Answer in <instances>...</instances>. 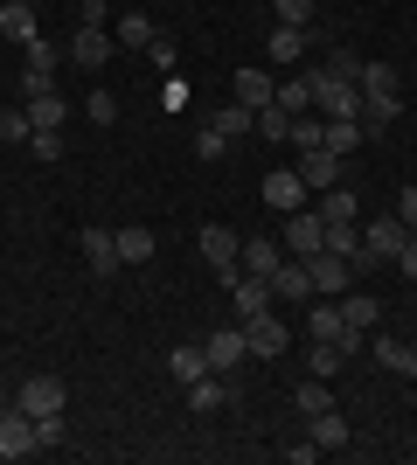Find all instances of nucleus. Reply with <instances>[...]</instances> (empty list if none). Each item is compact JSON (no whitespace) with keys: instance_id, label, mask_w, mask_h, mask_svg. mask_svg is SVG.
<instances>
[{"instance_id":"49530a36","label":"nucleus","mask_w":417,"mask_h":465,"mask_svg":"<svg viewBox=\"0 0 417 465\" xmlns=\"http://www.w3.org/2000/svg\"><path fill=\"white\" fill-rule=\"evenodd\" d=\"M35 445H42V451L63 445V410H56V417H35Z\"/></svg>"},{"instance_id":"3c124183","label":"nucleus","mask_w":417,"mask_h":465,"mask_svg":"<svg viewBox=\"0 0 417 465\" xmlns=\"http://www.w3.org/2000/svg\"><path fill=\"white\" fill-rule=\"evenodd\" d=\"M397 215H403V230L417 236V188H403V194H397Z\"/></svg>"},{"instance_id":"e433bc0d","label":"nucleus","mask_w":417,"mask_h":465,"mask_svg":"<svg viewBox=\"0 0 417 465\" xmlns=\"http://www.w3.org/2000/svg\"><path fill=\"white\" fill-rule=\"evenodd\" d=\"M320 251H334V257H355V251H362V230H355V223H327Z\"/></svg>"},{"instance_id":"cd10ccee","label":"nucleus","mask_w":417,"mask_h":465,"mask_svg":"<svg viewBox=\"0 0 417 465\" xmlns=\"http://www.w3.org/2000/svg\"><path fill=\"white\" fill-rule=\"evenodd\" d=\"M306 438H313L320 451L348 445V417H341V410H320V417H306Z\"/></svg>"},{"instance_id":"c85d7f7f","label":"nucleus","mask_w":417,"mask_h":465,"mask_svg":"<svg viewBox=\"0 0 417 465\" xmlns=\"http://www.w3.org/2000/svg\"><path fill=\"white\" fill-rule=\"evenodd\" d=\"M209 125H216L223 139H243V133H258V112H251V104H237V97H230L223 112H209Z\"/></svg>"},{"instance_id":"5701e85b","label":"nucleus","mask_w":417,"mask_h":465,"mask_svg":"<svg viewBox=\"0 0 417 465\" xmlns=\"http://www.w3.org/2000/svg\"><path fill=\"white\" fill-rule=\"evenodd\" d=\"M230 91H237V104H251V112H264V104H272V97H278V84L264 77L258 63H251V70H237V84H230Z\"/></svg>"},{"instance_id":"393cba45","label":"nucleus","mask_w":417,"mask_h":465,"mask_svg":"<svg viewBox=\"0 0 417 465\" xmlns=\"http://www.w3.org/2000/svg\"><path fill=\"white\" fill-rule=\"evenodd\" d=\"M341 320H348V327H355V333H369V327H376V320H382L376 292H355V285H348V292H341Z\"/></svg>"},{"instance_id":"6ab92c4d","label":"nucleus","mask_w":417,"mask_h":465,"mask_svg":"<svg viewBox=\"0 0 417 465\" xmlns=\"http://www.w3.org/2000/svg\"><path fill=\"white\" fill-rule=\"evenodd\" d=\"M403 236H411V230H403V215H376V223L362 230V243H369V251H376L382 264H390V257L403 251Z\"/></svg>"},{"instance_id":"20e7f679","label":"nucleus","mask_w":417,"mask_h":465,"mask_svg":"<svg viewBox=\"0 0 417 465\" xmlns=\"http://www.w3.org/2000/svg\"><path fill=\"white\" fill-rule=\"evenodd\" d=\"M56 49H49V42H28V63H21V104H28V97H42V91H56Z\"/></svg>"},{"instance_id":"c9c22d12","label":"nucleus","mask_w":417,"mask_h":465,"mask_svg":"<svg viewBox=\"0 0 417 465\" xmlns=\"http://www.w3.org/2000/svg\"><path fill=\"white\" fill-rule=\"evenodd\" d=\"M272 104H278V112H293V118H299V112H313V84H306V77H285Z\"/></svg>"},{"instance_id":"f8f14e48","label":"nucleus","mask_w":417,"mask_h":465,"mask_svg":"<svg viewBox=\"0 0 417 465\" xmlns=\"http://www.w3.org/2000/svg\"><path fill=\"white\" fill-rule=\"evenodd\" d=\"M112 49H119V42H112V28H77V35H70V63H84V70H104V63H112Z\"/></svg>"},{"instance_id":"4be33fe9","label":"nucleus","mask_w":417,"mask_h":465,"mask_svg":"<svg viewBox=\"0 0 417 465\" xmlns=\"http://www.w3.org/2000/svg\"><path fill=\"white\" fill-rule=\"evenodd\" d=\"M299 181H306V188H334L341 181V153H327V146H320V153H299Z\"/></svg>"},{"instance_id":"1a4fd4ad","label":"nucleus","mask_w":417,"mask_h":465,"mask_svg":"<svg viewBox=\"0 0 417 465\" xmlns=\"http://www.w3.org/2000/svg\"><path fill=\"white\" fill-rule=\"evenodd\" d=\"M306 333H313V341H334V348H348V354L362 348V333L341 320V299H313V327Z\"/></svg>"},{"instance_id":"dca6fc26","label":"nucleus","mask_w":417,"mask_h":465,"mask_svg":"<svg viewBox=\"0 0 417 465\" xmlns=\"http://www.w3.org/2000/svg\"><path fill=\"white\" fill-rule=\"evenodd\" d=\"M0 35L28 49V42L42 35V28H35V0H0Z\"/></svg>"},{"instance_id":"9d476101","label":"nucleus","mask_w":417,"mask_h":465,"mask_svg":"<svg viewBox=\"0 0 417 465\" xmlns=\"http://www.w3.org/2000/svg\"><path fill=\"white\" fill-rule=\"evenodd\" d=\"M28 451H42L35 417H28V410H0V459H28Z\"/></svg>"},{"instance_id":"72a5a7b5","label":"nucleus","mask_w":417,"mask_h":465,"mask_svg":"<svg viewBox=\"0 0 417 465\" xmlns=\"http://www.w3.org/2000/svg\"><path fill=\"white\" fill-rule=\"evenodd\" d=\"M306 369H313V375H327V382H334V375L348 369V348H334V341H313V348H306Z\"/></svg>"},{"instance_id":"a18cd8bd","label":"nucleus","mask_w":417,"mask_h":465,"mask_svg":"<svg viewBox=\"0 0 417 465\" xmlns=\"http://www.w3.org/2000/svg\"><path fill=\"white\" fill-rule=\"evenodd\" d=\"M195 153L202 160H223V153H230V139H223L216 125H202V133H195Z\"/></svg>"},{"instance_id":"412c9836","label":"nucleus","mask_w":417,"mask_h":465,"mask_svg":"<svg viewBox=\"0 0 417 465\" xmlns=\"http://www.w3.org/2000/svg\"><path fill=\"white\" fill-rule=\"evenodd\" d=\"M188 410H195V417H216V410H230V382H223V375H202V382H188Z\"/></svg>"},{"instance_id":"473e14b6","label":"nucleus","mask_w":417,"mask_h":465,"mask_svg":"<svg viewBox=\"0 0 417 465\" xmlns=\"http://www.w3.org/2000/svg\"><path fill=\"white\" fill-rule=\"evenodd\" d=\"M293 403L306 410V417H320V410H334V389H327V375H306V382L293 389Z\"/></svg>"},{"instance_id":"f704fd0d","label":"nucleus","mask_w":417,"mask_h":465,"mask_svg":"<svg viewBox=\"0 0 417 465\" xmlns=\"http://www.w3.org/2000/svg\"><path fill=\"white\" fill-rule=\"evenodd\" d=\"M154 35L160 28L146 15H119V28H112V42H125V49H154Z\"/></svg>"},{"instance_id":"9b49d317","label":"nucleus","mask_w":417,"mask_h":465,"mask_svg":"<svg viewBox=\"0 0 417 465\" xmlns=\"http://www.w3.org/2000/svg\"><path fill=\"white\" fill-rule=\"evenodd\" d=\"M230 299H237V320H258V312H272V278H251V272H237L230 278Z\"/></svg>"},{"instance_id":"c756f323","label":"nucleus","mask_w":417,"mask_h":465,"mask_svg":"<svg viewBox=\"0 0 417 465\" xmlns=\"http://www.w3.org/2000/svg\"><path fill=\"white\" fill-rule=\"evenodd\" d=\"M28 118H35V133H63V125H70V104H63L56 91H42V97H28Z\"/></svg>"},{"instance_id":"ddd939ff","label":"nucleus","mask_w":417,"mask_h":465,"mask_svg":"<svg viewBox=\"0 0 417 465\" xmlns=\"http://www.w3.org/2000/svg\"><path fill=\"white\" fill-rule=\"evenodd\" d=\"M202 348H209V369H216V375H230L237 361H251V348H243V327H216Z\"/></svg>"},{"instance_id":"ea45409f","label":"nucleus","mask_w":417,"mask_h":465,"mask_svg":"<svg viewBox=\"0 0 417 465\" xmlns=\"http://www.w3.org/2000/svg\"><path fill=\"white\" fill-rule=\"evenodd\" d=\"M376 91H397V70L390 63H362V97H376Z\"/></svg>"},{"instance_id":"864d4df0","label":"nucleus","mask_w":417,"mask_h":465,"mask_svg":"<svg viewBox=\"0 0 417 465\" xmlns=\"http://www.w3.org/2000/svg\"><path fill=\"white\" fill-rule=\"evenodd\" d=\"M411 348H417V327H411Z\"/></svg>"},{"instance_id":"0eeeda50","label":"nucleus","mask_w":417,"mask_h":465,"mask_svg":"<svg viewBox=\"0 0 417 465\" xmlns=\"http://www.w3.org/2000/svg\"><path fill=\"white\" fill-rule=\"evenodd\" d=\"M320 236H327L320 209H293V215H285V230H278V243H285V257H313Z\"/></svg>"},{"instance_id":"8fccbe9b","label":"nucleus","mask_w":417,"mask_h":465,"mask_svg":"<svg viewBox=\"0 0 417 465\" xmlns=\"http://www.w3.org/2000/svg\"><path fill=\"white\" fill-rule=\"evenodd\" d=\"M390 264H397V272H403V278H417V236H403V251H397V257H390Z\"/></svg>"},{"instance_id":"7ed1b4c3","label":"nucleus","mask_w":417,"mask_h":465,"mask_svg":"<svg viewBox=\"0 0 417 465\" xmlns=\"http://www.w3.org/2000/svg\"><path fill=\"white\" fill-rule=\"evenodd\" d=\"M195 251H202V257H209V264H216V272H223V285H230V278L243 272V264H237V251H243V236H237V230H223V223H202V236H195Z\"/></svg>"},{"instance_id":"de8ad7c7","label":"nucleus","mask_w":417,"mask_h":465,"mask_svg":"<svg viewBox=\"0 0 417 465\" xmlns=\"http://www.w3.org/2000/svg\"><path fill=\"white\" fill-rule=\"evenodd\" d=\"M28 146H35V160H63V133H28Z\"/></svg>"},{"instance_id":"7c9ffc66","label":"nucleus","mask_w":417,"mask_h":465,"mask_svg":"<svg viewBox=\"0 0 417 465\" xmlns=\"http://www.w3.org/2000/svg\"><path fill=\"white\" fill-rule=\"evenodd\" d=\"M112 236H119V264H146V257H154V230L125 223V230H112Z\"/></svg>"},{"instance_id":"f3484780","label":"nucleus","mask_w":417,"mask_h":465,"mask_svg":"<svg viewBox=\"0 0 417 465\" xmlns=\"http://www.w3.org/2000/svg\"><path fill=\"white\" fill-rule=\"evenodd\" d=\"M77 243H84V257H91V272H98V278L119 272V236H112V230H98V223H91Z\"/></svg>"},{"instance_id":"58836bf2","label":"nucleus","mask_w":417,"mask_h":465,"mask_svg":"<svg viewBox=\"0 0 417 465\" xmlns=\"http://www.w3.org/2000/svg\"><path fill=\"white\" fill-rule=\"evenodd\" d=\"M320 125H327V118L299 112V118H293V139H285V146H299V153H320Z\"/></svg>"},{"instance_id":"6e6552de","label":"nucleus","mask_w":417,"mask_h":465,"mask_svg":"<svg viewBox=\"0 0 417 465\" xmlns=\"http://www.w3.org/2000/svg\"><path fill=\"white\" fill-rule=\"evenodd\" d=\"M306 272H313V299H341V292L355 285L348 257H334V251H313V257H306Z\"/></svg>"},{"instance_id":"bb28decb","label":"nucleus","mask_w":417,"mask_h":465,"mask_svg":"<svg viewBox=\"0 0 417 465\" xmlns=\"http://www.w3.org/2000/svg\"><path fill=\"white\" fill-rule=\"evenodd\" d=\"M397 118H403V97H397V91L362 97V133H382V125H397Z\"/></svg>"},{"instance_id":"423d86ee","label":"nucleus","mask_w":417,"mask_h":465,"mask_svg":"<svg viewBox=\"0 0 417 465\" xmlns=\"http://www.w3.org/2000/svg\"><path fill=\"white\" fill-rule=\"evenodd\" d=\"M306 181H299V167H272V174H264V209L272 215H293V209H306Z\"/></svg>"},{"instance_id":"09e8293b","label":"nucleus","mask_w":417,"mask_h":465,"mask_svg":"<svg viewBox=\"0 0 417 465\" xmlns=\"http://www.w3.org/2000/svg\"><path fill=\"white\" fill-rule=\"evenodd\" d=\"M104 21H112V7H104V0H84V7H77V28H104Z\"/></svg>"},{"instance_id":"b1692460","label":"nucleus","mask_w":417,"mask_h":465,"mask_svg":"<svg viewBox=\"0 0 417 465\" xmlns=\"http://www.w3.org/2000/svg\"><path fill=\"white\" fill-rule=\"evenodd\" d=\"M376 361L390 375H411V382H417V348H411V341H397V333H376Z\"/></svg>"},{"instance_id":"79ce46f5","label":"nucleus","mask_w":417,"mask_h":465,"mask_svg":"<svg viewBox=\"0 0 417 465\" xmlns=\"http://www.w3.org/2000/svg\"><path fill=\"white\" fill-rule=\"evenodd\" d=\"M258 133H264V139H293V112L264 104V112H258Z\"/></svg>"},{"instance_id":"2eb2a0df","label":"nucleus","mask_w":417,"mask_h":465,"mask_svg":"<svg viewBox=\"0 0 417 465\" xmlns=\"http://www.w3.org/2000/svg\"><path fill=\"white\" fill-rule=\"evenodd\" d=\"M167 375H174L181 389H188V382H202V375H216V369H209V348H202V341H181V348L167 354Z\"/></svg>"},{"instance_id":"39448f33","label":"nucleus","mask_w":417,"mask_h":465,"mask_svg":"<svg viewBox=\"0 0 417 465\" xmlns=\"http://www.w3.org/2000/svg\"><path fill=\"white\" fill-rule=\"evenodd\" d=\"M243 327V348L251 354H264V361H278V354L293 348V333H285V320L278 312H258V320H237Z\"/></svg>"},{"instance_id":"a19ab883","label":"nucleus","mask_w":417,"mask_h":465,"mask_svg":"<svg viewBox=\"0 0 417 465\" xmlns=\"http://www.w3.org/2000/svg\"><path fill=\"white\" fill-rule=\"evenodd\" d=\"M362 63H369V56H355V49H334V56L320 63V70H334V77H348V84H362Z\"/></svg>"},{"instance_id":"4c0bfd02","label":"nucleus","mask_w":417,"mask_h":465,"mask_svg":"<svg viewBox=\"0 0 417 465\" xmlns=\"http://www.w3.org/2000/svg\"><path fill=\"white\" fill-rule=\"evenodd\" d=\"M28 133H35V118H28V104H15V112H0V146H21Z\"/></svg>"},{"instance_id":"f257e3e1","label":"nucleus","mask_w":417,"mask_h":465,"mask_svg":"<svg viewBox=\"0 0 417 465\" xmlns=\"http://www.w3.org/2000/svg\"><path fill=\"white\" fill-rule=\"evenodd\" d=\"M306 84H313V112L320 118H362V84L334 77V70H306Z\"/></svg>"},{"instance_id":"a878e982","label":"nucleus","mask_w":417,"mask_h":465,"mask_svg":"<svg viewBox=\"0 0 417 465\" xmlns=\"http://www.w3.org/2000/svg\"><path fill=\"white\" fill-rule=\"evenodd\" d=\"M362 139H369V133H362V118H327V125H320V146H327V153H341V160L355 153Z\"/></svg>"},{"instance_id":"37998d69","label":"nucleus","mask_w":417,"mask_h":465,"mask_svg":"<svg viewBox=\"0 0 417 465\" xmlns=\"http://www.w3.org/2000/svg\"><path fill=\"white\" fill-rule=\"evenodd\" d=\"M285 28H313V0H272Z\"/></svg>"},{"instance_id":"f03ea898","label":"nucleus","mask_w":417,"mask_h":465,"mask_svg":"<svg viewBox=\"0 0 417 465\" xmlns=\"http://www.w3.org/2000/svg\"><path fill=\"white\" fill-rule=\"evenodd\" d=\"M63 403H70V382H63V375H28V382L15 389V410H28V417H56Z\"/></svg>"},{"instance_id":"aec40b11","label":"nucleus","mask_w":417,"mask_h":465,"mask_svg":"<svg viewBox=\"0 0 417 465\" xmlns=\"http://www.w3.org/2000/svg\"><path fill=\"white\" fill-rule=\"evenodd\" d=\"M272 292L278 299H313V272H306V257H285L272 272Z\"/></svg>"},{"instance_id":"a211bd4d","label":"nucleus","mask_w":417,"mask_h":465,"mask_svg":"<svg viewBox=\"0 0 417 465\" xmlns=\"http://www.w3.org/2000/svg\"><path fill=\"white\" fill-rule=\"evenodd\" d=\"M306 49H313V28H285V21H278L272 42H264V63H299Z\"/></svg>"},{"instance_id":"2f4dec72","label":"nucleus","mask_w":417,"mask_h":465,"mask_svg":"<svg viewBox=\"0 0 417 465\" xmlns=\"http://www.w3.org/2000/svg\"><path fill=\"white\" fill-rule=\"evenodd\" d=\"M320 223H355V188H320Z\"/></svg>"},{"instance_id":"603ef678","label":"nucleus","mask_w":417,"mask_h":465,"mask_svg":"<svg viewBox=\"0 0 417 465\" xmlns=\"http://www.w3.org/2000/svg\"><path fill=\"white\" fill-rule=\"evenodd\" d=\"M0 410H15V403H7V396H0Z\"/></svg>"},{"instance_id":"4468645a","label":"nucleus","mask_w":417,"mask_h":465,"mask_svg":"<svg viewBox=\"0 0 417 465\" xmlns=\"http://www.w3.org/2000/svg\"><path fill=\"white\" fill-rule=\"evenodd\" d=\"M237 264H243L251 278H272L278 264H285V243H278V236H251V243L237 251Z\"/></svg>"},{"instance_id":"c03bdc74","label":"nucleus","mask_w":417,"mask_h":465,"mask_svg":"<svg viewBox=\"0 0 417 465\" xmlns=\"http://www.w3.org/2000/svg\"><path fill=\"white\" fill-rule=\"evenodd\" d=\"M84 118H98V125H112V118H119V97H112V91H91V104H84Z\"/></svg>"}]
</instances>
